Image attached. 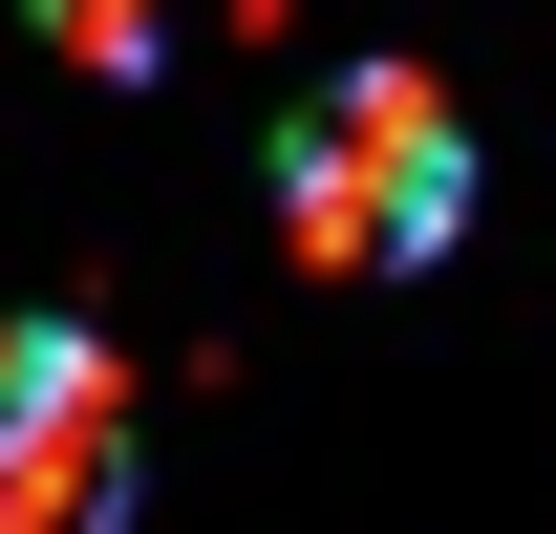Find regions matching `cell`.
<instances>
[{
    "label": "cell",
    "instance_id": "obj_3",
    "mask_svg": "<svg viewBox=\"0 0 556 534\" xmlns=\"http://www.w3.org/2000/svg\"><path fill=\"white\" fill-rule=\"evenodd\" d=\"M43 43H65L86 86H150L172 65V0H43Z\"/></svg>",
    "mask_w": 556,
    "mask_h": 534
},
{
    "label": "cell",
    "instance_id": "obj_1",
    "mask_svg": "<svg viewBox=\"0 0 556 534\" xmlns=\"http://www.w3.org/2000/svg\"><path fill=\"white\" fill-rule=\"evenodd\" d=\"M450 236H471V129L428 65H343L278 129V257L300 278H428Z\"/></svg>",
    "mask_w": 556,
    "mask_h": 534
},
{
    "label": "cell",
    "instance_id": "obj_2",
    "mask_svg": "<svg viewBox=\"0 0 556 534\" xmlns=\"http://www.w3.org/2000/svg\"><path fill=\"white\" fill-rule=\"evenodd\" d=\"M129 513V364L86 321H0V534H108Z\"/></svg>",
    "mask_w": 556,
    "mask_h": 534
}]
</instances>
